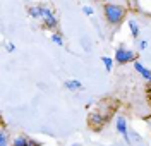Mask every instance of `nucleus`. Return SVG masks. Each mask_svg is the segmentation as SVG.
<instances>
[{"label":"nucleus","instance_id":"6e6552de","mask_svg":"<svg viewBox=\"0 0 151 146\" xmlns=\"http://www.w3.org/2000/svg\"><path fill=\"white\" fill-rule=\"evenodd\" d=\"M129 28H131L132 36H134V38H137V36H139V26H137L134 21H129Z\"/></svg>","mask_w":151,"mask_h":146},{"label":"nucleus","instance_id":"20e7f679","mask_svg":"<svg viewBox=\"0 0 151 146\" xmlns=\"http://www.w3.org/2000/svg\"><path fill=\"white\" fill-rule=\"evenodd\" d=\"M117 131L125 137V141L129 143V136H127V124H125V119L124 117H119L117 119Z\"/></svg>","mask_w":151,"mask_h":146},{"label":"nucleus","instance_id":"2eb2a0df","mask_svg":"<svg viewBox=\"0 0 151 146\" xmlns=\"http://www.w3.org/2000/svg\"><path fill=\"white\" fill-rule=\"evenodd\" d=\"M7 50H9V52H14V50H16V47H14V45H10V43H9V45H7Z\"/></svg>","mask_w":151,"mask_h":146},{"label":"nucleus","instance_id":"9d476101","mask_svg":"<svg viewBox=\"0 0 151 146\" xmlns=\"http://www.w3.org/2000/svg\"><path fill=\"white\" fill-rule=\"evenodd\" d=\"M52 41H53L55 45H58V47H62V45H64V41H62V38H60L58 35H52Z\"/></svg>","mask_w":151,"mask_h":146},{"label":"nucleus","instance_id":"f03ea898","mask_svg":"<svg viewBox=\"0 0 151 146\" xmlns=\"http://www.w3.org/2000/svg\"><path fill=\"white\" fill-rule=\"evenodd\" d=\"M40 17H43L45 24H47V28H55V26H57L55 16H53V14H52V10L47 9V7H40Z\"/></svg>","mask_w":151,"mask_h":146},{"label":"nucleus","instance_id":"9b49d317","mask_svg":"<svg viewBox=\"0 0 151 146\" xmlns=\"http://www.w3.org/2000/svg\"><path fill=\"white\" fill-rule=\"evenodd\" d=\"M0 146H7V134L4 131L0 132Z\"/></svg>","mask_w":151,"mask_h":146},{"label":"nucleus","instance_id":"0eeeda50","mask_svg":"<svg viewBox=\"0 0 151 146\" xmlns=\"http://www.w3.org/2000/svg\"><path fill=\"white\" fill-rule=\"evenodd\" d=\"M12 146H31V139H28V137H17L12 143Z\"/></svg>","mask_w":151,"mask_h":146},{"label":"nucleus","instance_id":"39448f33","mask_svg":"<svg viewBox=\"0 0 151 146\" xmlns=\"http://www.w3.org/2000/svg\"><path fill=\"white\" fill-rule=\"evenodd\" d=\"M134 69L141 74L144 79H148V81H151V70H148V69L144 67L142 64H139V62H134Z\"/></svg>","mask_w":151,"mask_h":146},{"label":"nucleus","instance_id":"f8f14e48","mask_svg":"<svg viewBox=\"0 0 151 146\" xmlns=\"http://www.w3.org/2000/svg\"><path fill=\"white\" fill-rule=\"evenodd\" d=\"M29 14H31L33 17H40V7H33V9L29 10Z\"/></svg>","mask_w":151,"mask_h":146},{"label":"nucleus","instance_id":"7ed1b4c3","mask_svg":"<svg viewBox=\"0 0 151 146\" xmlns=\"http://www.w3.org/2000/svg\"><path fill=\"white\" fill-rule=\"evenodd\" d=\"M115 60H117L119 64H127V62L134 60V53L127 48H119L117 53H115Z\"/></svg>","mask_w":151,"mask_h":146},{"label":"nucleus","instance_id":"4468645a","mask_svg":"<svg viewBox=\"0 0 151 146\" xmlns=\"http://www.w3.org/2000/svg\"><path fill=\"white\" fill-rule=\"evenodd\" d=\"M146 47H148V41H141V43H139V48L141 50H144Z\"/></svg>","mask_w":151,"mask_h":146},{"label":"nucleus","instance_id":"dca6fc26","mask_svg":"<svg viewBox=\"0 0 151 146\" xmlns=\"http://www.w3.org/2000/svg\"><path fill=\"white\" fill-rule=\"evenodd\" d=\"M148 96H150V101H151V89H150V93H148Z\"/></svg>","mask_w":151,"mask_h":146},{"label":"nucleus","instance_id":"1a4fd4ad","mask_svg":"<svg viewBox=\"0 0 151 146\" xmlns=\"http://www.w3.org/2000/svg\"><path fill=\"white\" fill-rule=\"evenodd\" d=\"M101 62H103V65L106 70H112V65H113V60L110 57H101Z\"/></svg>","mask_w":151,"mask_h":146},{"label":"nucleus","instance_id":"f257e3e1","mask_svg":"<svg viewBox=\"0 0 151 146\" xmlns=\"http://www.w3.org/2000/svg\"><path fill=\"white\" fill-rule=\"evenodd\" d=\"M105 16H106V19L108 22H112V24H119L120 21L124 19V16H125V10L120 7V5H105Z\"/></svg>","mask_w":151,"mask_h":146},{"label":"nucleus","instance_id":"ddd939ff","mask_svg":"<svg viewBox=\"0 0 151 146\" xmlns=\"http://www.w3.org/2000/svg\"><path fill=\"white\" fill-rule=\"evenodd\" d=\"M83 12H84L86 16H91V14H93V9H91V7H88V5H86V7H83Z\"/></svg>","mask_w":151,"mask_h":146},{"label":"nucleus","instance_id":"423d86ee","mask_svg":"<svg viewBox=\"0 0 151 146\" xmlns=\"http://www.w3.org/2000/svg\"><path fill=\"white\" fill-rule=\"evenodd\" d=\"M65 88L70 91H77V89H83V84H81V81L70 79V81H65Z\"/></svg>","mask_w":151,"mask_h":146}]
</instances>
